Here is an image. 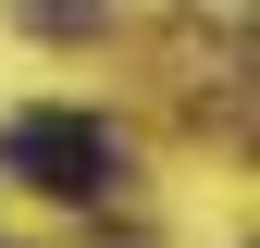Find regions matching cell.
Returning a JSON list of instances; mask_svg holds the SVG:
<instances>
[{"label":"cell","instance_id":"obj_1","mask_svg":"<svg viewBox=\"0 0 260 248\" xmlns=\"http://www.w3.org/2000/svg\"><path fill=\"white\" fill-rule=\"evenodd\" d=\"M0 162L25 186H50V199H100L124 174V149H112V124H87V112H13L0 124Z\"/></svg>","mask_w":260,"mask_h":248},{"label":"cell","instance_id":"obj_2","mask_svg":"<svg viewBox=\"0 0 260 248\" xmlns=\"http://www.w3.org/2000/svg\"><path fill=\"white\" fill-rule=\"evenodd\" d=\"M13 25H25V38H100L112 0H13Z\"/></svg>","mask_w":260,"mask_h":248}]
</instances>
